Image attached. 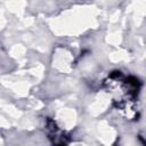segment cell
Masks as SVG:
<instances>
[{"label":"cell","instance_id":"cell-1","mask_svg":"<svg viewBox=\"0 0 146 146\" xmlns=\"http://www.w3.org/2000/svg\"><path fill=\"white\" fill-rule=\"evenodd\" d=\"M104 86L117 111L127 119H135L137 115L136 100L138 99L141 86L139 80L135 76H125L119 71H114L104 81Z\"/></svg>","mask_w":146,"mask_h":146},{"label":"cell","instance_id":"cell-2","mask_svg":"<svg viewBox=\"0 0 146 146\" xmlns=\"http://www.w3.org/2000/svg\"><path fill=\"white\" fill-rule=\"evenodd\" d=\"M47 133L49 136V139H51L54 144H66V141L64 140L65 139L64 133L51 120H48L47 122Z\"/></svg>","mask_w":146,"mask_h":146}]
</instances>
